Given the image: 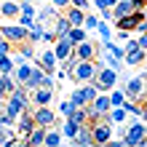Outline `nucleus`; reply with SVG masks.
<instances>
[{"label":"nucleus","instance_id":"nucleus-22","mask_svg":"<svg viewBox=\"0 0 147 147\" xmlns=\"http://www.w3.org/2000/svg\"><path fill=\"white\" fill-rule=\"evenodd\" d=\"M78 131H80V123H78V120L67 118L64 123H62V134L67 136V139H75V136H78Z\"/></svg>","mask_w":147,"mask_h":147},{"label":"nucleus","instance_id":"nucleus-9","mask_svg":"<svg viewBox=\"0 0 147 147\" xmlns=\"http://www.w3.org/2000/svg\"><path fill=\"white\" fill-rule=\"evenodd\" d=\"M147 59V51L144 48H131V51H126V56H123V64H128V67H136V64H142Z\"/></svg>","mask_w":147,"mask_h":147},{"label":"nucleus","instance_id":"nucleus-46","mask_svg":"<svg viewBox=\"0 0 147 147\" xmlns=\"http://www.w3.org/2000/svg\"><path fill=\"white\" fill-rule=\"evenodd\" d=\"M142 147H147V134H144V139H142Z\"/></svg>","mask_w":147,"mask_h":147},{"label":"nucleus","instance_id":"nucleus-19","mask_svg":"<svg viewBox=\"0 0 147 147\" xmlns=\"http://www.w3.org/2000/svg\"><path fill=\"white\" fill-rule=\"evenodd\" d=\"M131 11H134L131 0H118V3L112 5V16H115V19H120V16H128Z\"/></svg>","mask_w":147,"mask_h":147},{"label":"nucleus","instance_id":"nucleus-3","mask_svg":"<svg viewBox=\"0 0 147 147\" xmlns=\"http://www.w3.org/2000/svg\"><path fill=\"white\" fill-rule=\"evenodd\" d=\"M144 134H147V123H144V120L139 123V118H136V123L128 126V134H126L120 142H123V147H142Z\"/></svg>","mask_w":147,"mask_h":147},{"label":"nucleus","instance_id":"nucleus-27","mask_svg":"<svg viewBox=\"0 0 147 147\" xmlns=\"http://www.w3.org/2000/svg\"><path fill=\"white\" fill-rule=\"evenodd\" d=\"M70 118L78 120L80 126H91V120H88V107H75V112H72Z\"/></svg>","mask_w":147,"mask_h":147},{"label":"nucleus","instance_id":"nucleus-21","mask_svg":"<svg viewBox=\"0 0 147 147\" xmlns=\"http://www.w3.org/2000/svg\"><path fill=\"white\" fill-rule=\"evenodd\" d=\"M126 118H128V112H126L123 105H120V107H110V112H107V120H110L112 126H115V123H123Z\"/></svg>","mask_w":147,"mask_h":147},{"label":"nucleus","instance_id":"nucleus-39","mask_svg":"<svg viewBox=\"0 0 147 147\" xmlns=\"http://www.w3.org/2000/svg\"><path fill=\"white\" fill-rule=\"evenodd\" d=\"M13 123H16V120L8 115V112H5V110H0V126H13Z\"/></svg>","mask_w":147,"mask_h":147},{"label":"nucleus","instance_id":"nucleus-43","mask_svg":"<svg viewBox=\"0 0 147 147\" xmlns=\"http://www.w3.org/2000/svg\"><path fill=\"white\" fill-rule=\"evenodd\" d=\"M131 5H134V11H144L147 0H131Z\"/></svg>","mask_w":147,"mask_h":147},{"label":"nucleus","instance_id":"nucleus-15","mask_svg":"<svg viewBox=\"0 0 147 147\" xmlns=\"http://www.w3.org/2000/svg\"><path fill=\"white\" fill-rule=\"evenodd\" d=\"M40 64H43V70H46V72H54V67L59 64V59H56V54H54V48H46V51H43Z\"/></svg>","mask_w":147,"mask_h":147},{"label":"nucleus","instance_id":"nucleus-25","mask_svg":"<svg viewBox=\"0 0 147 147\" xmlns=\"http://www.w3.org/2000/svg\"><path fill=\"white\" fill-rule=\"evenodd\" d=\"M43 32H46V27H43L40 22H35V24L30 27V35H27V40H30V43H40V40H43Z\"/></svg>","mask_w":147,"mask_h":147},{"label":"nucleus","instance_id":"nucleus-10","mask_svg":"<svg viewBox=\"0 0 147 147\" xmlns=\"http://www.w3.org/2000/svg\"><path fill=\"white\" fill-rule=\"evenodd\" d=\"M43 75H46V70H43V64L32 59V72H30V80H27V88H30V91H32V88H38V86H40Z\"/></svg>","mask_w":147,"mask_h":147},{"label":"nucleus","instance_id":"nucleus-7","mask_svg":"<svg viewBox=\"0 0 147 147\" xmlns=\"http://www.w3.org/2000/svg\"><path fill=\"white\" fill-rule=\"evenodd\" d=\"M96 51H99L96 43H91L88 38H86L83 43H78V46L72 48V54H75L78 59H96Z\"/></svg>","mask_w":147,"mask_h":147},{"label":"nucleus","instance_id":"nucleus-28","mask_svg":"<svg viewBox=\"0 0 147 147\" xmlns=\"http://www.w3.org/2000/svg\"><path fill=\"white\" fill-rule=\"evenodd\" d=\"M80 94H83V99H86V102H88V105H91V102L96 99L99 88H96V86H94V83H86V86H80Z\"/></svg>","mask_w":147,"mask_h":147},{"label":"nucleus","instance_id":"nucleus-17","mask_svg":"<svg viewBox=\"0 0 147 147\" xmlns=\"http://www.w3.org/2000/svg\"><path fill=\"white\" fill-rule=\"evenodd\" d=\"M46 131H48L46 126H35V128L27 134V144H35V147L43 144V142H46Z\"/></svg>","mask_w":147,"mask_h":147},{"label":"nucleus","instance_id":"nucleus-18","mask_svg":"<svg viewBox=\"0 0 147 147\" xmlns=\"http://www.w3.org/2000/svg\"><path fill=\"white\" fill-rule=\"evenodd\" d=\"M70 27H72V24H70L67 16H56V19H54V35L56 38H64L67 32H70Z\"/></svg>","mask_w":147,"mask_h":147},{"label":"nucleus","instance_id":"nucleus-5","mask_svg":"<svg viewBox=\"0 0 147 147\" xmlns=\"http://www.w3.org/2000/svg\"><path fill=\"white\" fill-rule=\"evenodd\" d=\"M0 35L8 38L13 46H22V43L27 40L30 30H27V27H22V24H8V27H0Z\"/></svg>","mask_w":147,"mask_h":147},{"label":"nucleus","instance_id":"nucleus-36","mask_svg":"<svg viewBox=\"0 0 147 147\" xmlns=\"http://www.w3.org/2000/svg\"><path fill=\"white\" fill-rule=\"evenodd\" d=\"M38 19H35V16H30V13H19V24H22V27H32V24H35Z\"/></svg>","mask_w":147,"mask_h":147},{"label":"nucleus","instance_id":"nucleus-33","mask_svg":"<svg viewBox=\"0 0 147 147\" xmlns=\"http://www.w3.org/2000/svg\"><path fill=\"white\" fill-rule=\"evenodd\" d=\"M24 59H32V43L30 40H24L19 48V62H24Z\"/></svg>","mask_w":147,"mask_h":147},{"label":"nucleus","instance_id":"nucleus-40","mask_svg":"<svg viewBox=\"0 0 147 147\" xmlns=\"http://www.w3.org/2000/svg\"><path fill=\"white\" fill-rule=\"evenodd\" d=\"M40 86H46V88H56V83H54V78H51V72H46V75H43Z\"/></svg>","mask_w":147,"mask_h":147},{"label":"nucleus","instance_id":"nucleus-49","mask_svg":"<svg viewBox=\"0 0 147 147\" xmlns=\"http://www.w3.org/2000/svg\"><path fill=\"white\" fill-rule=\"evenodd\" d=\"M0 5H3V0H0Z\"/></svg>","mask_w":147,"mask_h":147},{"label":"nucleus","instance_id":"nucleus-13","mask_svg":"<svg viewBox=\"0 0 147 147\" xmlns=\"http://www.w3.org/2000/svg\"><path fill=\"white\" fill-rule=\"evenodd\" d=\"M72 144H80V147H91L94 144V134H91V126H80L78 136L72 139Z\"/></svg>","mask_w":147,"mask_h":147},{"label":"nucleus","instance_id":"nucleus-31","mask_svg":"<svg viewBox=\"0 0 147 147\" xmlns=\"http://www.w3.org/2000/svg\"><path fill=\"white\" fill-rule=\"evenodd\" d=\"M59 142H62V134L54 131V128H48V131H46V142H43V144H46V147H56Z\"/></svg>","mask_w":147,"mask_h":147},{"label":"nucleus","instance_id":"nucleus-34","mask_svg":"<svg viewBox=\"0 0 147 147\" xmlns=\"http://www.w3.org/2000/svg\"><path fill=\"white\" fill-rule=\"evenodd\" d=\"M96 24H99V16H88L86 13V19H83V27L88 30V32H96Z\"/></svg>","mask_w":147,"mask_h":147},{"label":"nucleus","instance_id":"nucleus-23","mask_svg":"<svg viewBox=\"0 0 147 147\" xmlns=\"http://www.w3.org/2000/svg\"><path fill=\"white\" fill-rule=\"evenodd\" d=\"M16 70V62L11 59V54H0V72L3 75H13Z\"/></svg>","mask_w":147,"mask_h":147},{"label":"nucleus","instance_id":"nucleus-2","mask_svg":"<svg viewBox=\"0 0 147 147\" xmlns=\"http://www.w3.org/2000/svg\"><path fill=\"white\" fill-rule=\"evenodd\" d=\"M91 83L96 86L99 91H110V88H115V83H118V70H112V67L102 64V67H99V72H96V78H94Z\"/></svg>","mask_w":147,"mask_h":147},{"label":"nucleus","instance_id":"nucleus-11","mask_svg":"<svg viewBox=\"0 0 147 147\" xmlns=\"http://www.w3.org/2000/svg\"><path fill=\"white\" fill-rule=\"evenodd\" d=\"M51 99H54V88H46V86L32 88V102H35V105H48Z\"/></svg>","mask_w":147,"mask_h":147},{"label":"nucleus","instance_id":"nucleus-42","mask_svg":"<svg viewBox=\"0 0 147 147\" xmlns=\"http://www.w3.org/2000/svg\"><path fill=\"white\" fill-rule=\"evenodd\" d=\"M136 43H139V48H144V51H147V30H144V32H139Z\"/></svg>","mask_w":147,"mask_h":147},{"label":"nucleus","instance_id":"nucleus-38","mask_svg":"<svg viewBox=\"0 0 147 147\" xmlns=\"http://www.w3.org/2000/svg\"><path fill=\"white\" fill-rule=\"evenodd\" d=\"M99 19H102V22H115V16H112V8H99Z\"/></svg>","mask_w":147,"mask_h":147},{"label":"nucleus","instance_id":"nucleus-16","mask_svg":"<svg viewBox=\"0 0 147 147\" xmlns=\"http://www.w3.org/2000/svg\"><path fill=\"white\" fill-rule=\"evenodd\" d=\"M64 38L70 40V43H72V48H75L78 43H83L86 38H88V30H86V27H70V32H67Z\"/></svg>","mask_w":147,"mask_h":147},{"label":"nucleus","instance_id":"nucleus-44","mask_svg":"<svg viewBox=\"0 0 147 147\" xmlns=\"http://www.w3.org/2000/svg\"><path fill=\"white\" fill-rule=\"evenodd\" d=\"M70 5H75V8H83V11H86V8H88V0H70Z\"/></svg>","mask_w":147,"mask_h":147},{"label":"nucleus","instance_id":"nucleus-12","mask_svg":"<svg viewBox=\"0 0 147 147\" xmlns=\"http://www.w3.org/2000/svg\"><path fill=\"white\" fill-rule=\"evenodd\" d=\"M30 72H32V64H30V62H19V64H16V70H13V80L22 83V86H27Z\"/></svg>","mask_w":147,"mask_h":147},{"label":"nucleus","instance_id":"nucleus-20","mask_svg":"<svg viewBox=\"0 0 147 147\" xmlns=\"http://www.w3.org/2000/svg\"><path fill=\"white\" fill-rule=\"evenodd\" d=\"M0 13H3V16H19L22 13V3H16V0H3Z\"/></svg>","mask_w":147,"mask_h":147},{"label":"nucleus","instance_id":"nucleus-32","mask_svg":"<svg viewBox=\"0 0 147 147\" xmlns=\"http://www.w3.org/2000/svg\"><path fill=\"white\" fill-rule=\"evenodd\" d=\"M59 112H62L64 118H70L72 112H75V105H72V99H64V102H59Z\"/></svg>","mask_w":147,"mask_h":147},{"label":"nucleus","instance_id":"nucleus-4","mask_svg":"<svg viewBox=\"0 0 147 147\" xmlns=\"http://www.w3.org/2000/svg\"><path fill=\"white\" fill-rule=\"evenodd\" d=\"M126 96H128V99H147V78H144V75L128 78V83H126Z\"/></svg>","mask_w":147,"mask_h":147},{"label":"nucleus","instance_id":"nucleus-26","mask_svg":"<svg viewBox=\"0 0 147 147\" xmlns=\"http://www.w3.org/2000/svg\"><path fill=\"white\" fill-rule=\"evenodd\" d=\"M123 102H126V91L123 88H118V86H115V88H110V105L112 107H120Z\"/></svg>","mask_w":147,"mask_h":147},{"label":"nucleus","instance_id":"nucleus-8","mask_svg":"<svg viewBox=\"0 0 147 147\" xmlns=\"http://www.w3.org/2000/svg\"><path fill=\"white\" fill-rule=\"evenodd\" d=\"M54 54H56L59 62H67V59L72 56V43L67 40V38H56L54 40Z\"/></svg>","mask_w":147,"mask_h":147},{"label":"nucleus","instance_id":"nucleus-48","mask_svg":"<svg viewBox=\"0 0 147 147\" xmlns=\"http://www.w3.org/2000/svg\"><path fill=\"white\" fill-rule=\"evenodd\" d=\"M144 22H147V11H144Z\"/></svg>","mask_w":147,"mask_h":147},{"label":"nucleus","instance_id":"nucleus-6","mask_svg":"<svg viewBox=\"0 0 147 147\" xmlns=\"http://www.w3.org/2000/svg\"><path fill=\"white\" fill-rule=\"evenodd\" d=\"M32 118H35L38 126H46V128H51V126L56 123V115L48 110V105H35V110H32Z\"/></svg>","mask_w":147,"mask_h":147},{"label":"nucleus","instance_id":"nucleus-37","mask_svg":"<svg viewBox=\"0 0 147 147\" xmlns=\"http://www.w3.org/2000/svg\"><path fill=\"white\" fill-rule=\"evenodd\" d=\"M11 48H13V43L8 40V38L0 35V54H11Z\"/></svg>","mask_w":147,"mask_h":147},{"label":"nucleus","instance_id":"nucleus-47","mask_svg":"<svg viewBox=\"0 0 147 147\" xmlns=\"http://www.w3.org/2000/svg\"><path fill=\"white\" fill-rule=\"evenodd\" d=\"M27 3H43V0H27Z\"/></svg>","mask_w":147,"mask_h":147},{"label":"nucleus","instance_id":"nucleus-14","mask_svg":"<svg viewBox=\"0 0 147 147\" xmlns=\"http://www.w3.org/2000/svg\"><path fill=\"white\" fill-rule=\"evenodd\" d=\"M67 19H70L72 27H83V19H86V11L83 8H75V5H67Z\"/></svg>","mask_w":147,"mask_h":147},{"label":"nucleus","instance_id":"nucleus-45","mask_svg":"<svg viewBox=\"0 0 147 147\" xmlns=\"http://www.w3.org/2000/svg\"><path fill=\"white\" fill-rule=\"evenodd\" d=\"M51 5H54V8H67L70 0H51Z\"/></svg>","mask_w":147,"mask_h":147},{"label":"nucleus","instance_id":"nucleus-24","mask_svg":"<svg viewBox=\"0 0 147 147\" xmlns=\"http://www.w3.org/2000/svg\"><path fill=\"white\" fill-rule=\"evenodd\" d=\"M96 35H99L102 43L112 40V27H110V22H102V19H99V24H96Z\"/></svg>","mask_w":147,"mask_h":147},{"label":"nucleus","instance_id":"nucleus-1","mask_svg":"<svg viewBox=\"0 0 147 147\" xmlns=\"http://www.w3.org/2000/svg\"><path fill=\"white\" fill-rule=\"evenodd\" d=\"M91 134H94V144H110L112 142L115 131H112V123L107 120V115L91 123Z\"/></svg>","mask_w":147,"mask_h":147},{"label":"nucleus","instance_id":"nucleus-29","mask_svg":"<svg viewBox=\"0 0 147 147\" xmlns=\"http://www.w3.org/2000/svg\"><path fill=\"white\" fill-rule=\"evenodd\" d=\"M16 142V134L11 131V126H0V144H13Z\"/></svg>","mask_w":147,"mask_h":147},{"label":"nucleus","instance_id":"nucleus-30","mask_svg":"<svg viewBox=\"0 0 147 147\" xmlns=\"http://www.w3.org/2000/svg\"><path fill=\"white\" fill-rule=\"evenodd\" d=\"M102 46H105V48L110 51L112 56H118V59H123V56H126V48H123V46H118V43H112V40H107V43H102Z\"/></svg>","mask_w":147,"mask_h":147},{"label":"nucleus","instance_id":"nucleus-41","mask_svg":"<svg viewBox=\"0 0 147 147\" xmlns=\"http://www.w3.org/2000/svg\"><path fill=\"white\" fill-rule=\"evenodd\" d=\"M115 3H118V0H94V5H96V8H112Z\"/></svg>","mask_w":147,"mask_h":147},{"label":"nucleus","instance_id":"nucleus-35","mask_svg":"<svg viewBox=\"0 0 147 147\" xmlns=\"http://www.w3.org/2000/svg\"><path fill=\"white\" fill-rule=\"evenodd\" d=\"M70 99H72V105H75V107H88V102L83 99L80 88H78V91H72V96H70Z\"/></svg>","mask_w":147,"mask_h":147}]
</instances>
